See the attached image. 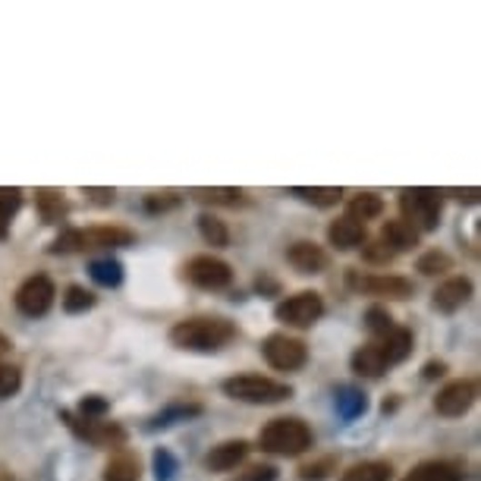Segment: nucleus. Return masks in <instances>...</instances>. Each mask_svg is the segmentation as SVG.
I'll return each mask as SVG.
<instances>
[{"label": "nucleus", "mask_w": 481, "mask_h": 481, "mask_svg": "<svg viewBox=\"0 0 481 481\" xmlns=\"http://www.w3.org/2000/svg\"><path fill=\"white\" fill-rule=\"evenodd\" d=\"M331 472H336V456H321V459H315V463L302 466L299 478L302 481H325Z\"/></svg>", "instance_id": "nucleus-33"}, {"label": "nucleus", "mask_w": 481, "mask_h": 481, "mask_svg": "<svg viewBox=\"0 0 481 481\" xmlns=\"http://www.w3.org/2000/svg\"><path fill=\"white\" fill-rule=\"evenodd\" d=\"M23 387V371L10 362H0V400H10Z\"/></svg>", "instance_id": "nucleus-32"}, {"label": "nucleus", "mask_w": 481, "mask_h": 481, "mask_svg": "<svg viewBox=\"0 0 481 481\" xmlns=\"http://www.w3.org/2000/svg\"><path fill=\"white\" fill-rule=\"evenodd\" d=\"M416 267L425 274V277H437V274L453 271V258L446 256V252H441V249H431V252H425V256L418 258Z\"/></svg>", "instance_id": "nucleus-29"}, {"label": "nucleus", "mask_w": 481, "mask_h": 481, "mask_svg": "<svg viewBox=\"0 0 481 481\" xmlns=\"http://www.w3.org/2000/svg\"><path fill=\"white\" fill-rule=\"evenodd\" d=\"M155 469H157V481H170V476H174V469H176L174 456H170L167 450H157L155 453Z\"/></svg>", "instance_id": "nucleus-39"}, {"label": "nucleus", "mask_w": 481, "mask_h": 481, "mask_svg": "<svg viewBox=\"0 0 481 481\" xmlns=\"http://www.w3.org/2000/svg\"><path fill=\"white\" fill-rule=\"evenodd\" d=\"M101 478H105V481H139L142 478L139 456H135V453H129V450L116 453L111 463H107V469H105V476H101Z\"/></svg>", "instance_id": "nucleus-21"}, {"label": "nucleus", "mask_w": 481, "mask_h": 481, "mask_svg": "<svg viewBox=\"0 0 481 481\" xmlns=\"http://www.w3.org/2000/svg\"><path fill=\"white\" fill-rule=\"evenodd\" d=\"M327 243H331L336 252L359 249V246L368 243V230H366V224H356V221H349V217H336V221L327 224Z\"/></svg>", "instance_id": "nucleus-15"}, {"label": "nucleus", "mask_w": 481, "mask_h": 481, "mask_svg": "<svg viewBox=\"0 0 481 481\" xmlns=\"http://www.w3.org/2000/svg\"><path fill=\"white\" fill-rule=\"evenodd\" d=\"M105 412H107L105 396H85V400L79 403V418H88V422H98Z\"/></svg>", "instance_id": "nucleus-36"}, {"label": "nucleus", "mask_w": 481, "mask_h": 481, "mask_svg": "<svg viewBox=\"0 0 481 481\" xmlns=\"http://www.w3.org/2000/svg\"><path fill=\"white\" fill-rule=\"evenodd\" d=\"M192 195L198 198V202H205V205H239L243 202V195L246 192L243 189H195Z\"/></svg>", "instance_id": "nucleus-31"}, {"label": "nucleus", "mask_w": 481, "mask_h": 481, "mask_svg": "<svg viewBox=\"0 0 481 481\" xmlns=\"http://www.w3.org/2000/svg\"><path fill=\"white\" fill-rule=\"evenodd\" d=\"M135 233L126 226H70L64 230L47 252L51 256H73V252H95V249H120V246H133Z\"/></svg>", "instance_id": "nucleus-2"}, {"label": "nucleus", "mask_w": 481, "mask_h": 481, "mask_svg": "<svg viewBox=\"0 0 481 481\" xmlns=\"http://www.w3.org/2000/svg\"><path fill=\"white\" fill-rule=\"evenodd\" d=\"M183 274L198 290H226L233 284V267L217 256H195L183 265Z\"/></svg>", "instance_id": "nucleus-6"}, {"label": "nucleus", "mask_w": 481, "mask_h": 481, "mask_svg": "<svg viewBox=\"0 0 481 481\" xmlns=\"http://www.w3.org/2000/svg\"><path fill=\"white\" fill-rule=\"evenodd\" d=\"M476 400H478V381L459 377V381H450L441 394L435 396V409H437V416H444V418H463Z\"/></svg>", "instance_id": "nucleus-11"}, {"label": "nucleus", "mask_w": 481, "mask_h": 481, "mask_svg": "<svg viewBox=\"0 0 481 481\" xmlns=\"http://www.w3.org/2000/svg\"><path fill=\"white\" fill-rule=\"evenodd\" d=\"M349 286L362 296H381V299H409L412 296V280L396 277V274H371V277H359L349 271Z\"/></svg>", "instance_id": "nucleus-10"}, {"label": "nucleus", "mask_w": 481, "mask_h": 481, "mask_svg": "<svg viewBox=\"0 0 481 481\" xmlns=\"http://www.w3.org/2000/svg\"><path fill=\"white\" fill-rule=\"evenodd\" d=\"M60 418L70 425V428L82 437V441H88L95 446H120L123 441H126V431H123L120 425H114V422H88V418H79L70 409L60 412Z\"/></svg>", "instance_id": "nucleus-12"}, {"label": "nucleus", "mask_w": 481, "mask_h": 481, "mask_svg": "<svg viewBox=\"0 0 481 481\" xmlns=\"http://www.w3.org/2000/svg\"><path fill=\"white\" fill-rule=\"evenodd\" d=\"M54 296H57L54 280L47 277V274H35V277H29L23 286H19L13 302H16L19 315H25V318H41V315L51 312Z\"/></svg>", "instance_id": "nucleus-9"}, {"label": "nucleus", "mask_w": 481, "mask_h": 481, "mask_svg": "<svg viewBox=\"0 0 481 481\" xmlns=\"http://www.w3.org/2000/svg\"><path fill=\"white\" fill-rule=\"evenodd\" d=\"M312 428L293 416L271 418L258 435V446L271 456H299L312 446Z\"/></svg>", "instance_id": "nucleus-3"}, {"label": "nucleus", "mask_w": 481, "mask_h": 481, "mask_svg": "<svg viewBox=\"0 0 481 481\" xmlns=\"http://www.w3.org/2000/svg\"><path fill=\"white\" fill-rule=\"evenodd\" d=\"M472 280L469 277H446L441 286L435 290V308L437 312H444V315H453V312H459V308L466 306V302L472 299Z\"/></svg>", "instance_id": "nucleus-14"}, {"label": "nucleus", "mask_w": 481, "mask_h": 481, "mask_svg": "<svg viewBox=\"0 0 481 481\" xmlns=\"http://www.w3.org/2000/svg\"><path fill=\"white\" fill-rule=\"evenodd\" d=\"M233 481H277V466H271V463L252 466V469L239 472Z\"/></svg>", "instance_id": "nucleus-37"}, {"label": "nucleus", "mask_w": 481, "mask_h": 481, "mask_svg": "<svg viewBox=\"0 0 481 481\" xmlns=\"http://www.w3.org/2000/svg\"><path fill=\"white\" fill-rule=\"evenodd\" d=\"M233 336H236V325L221 315H195L170 327V343L180 349H192V353H215V349H224Z\"/></svg>", "instance_id": "nucleus-1"}, {"label": "nucleus", "mask_w": 481, "mask_h": 481, "mask_svg": "<svg viewBox=\"0 0 481 481\" xmlns=\"http://www.w3.org/2000/svg\"><path fill=\"white\" fill-rule=\"evenodd\" d=\"M95 302H98V299H95L92 290L73 284V286H66V293H64V312L66 315H82V312H88Z\"/></svg>", "instance_id": "nucleus-28"}, {"label": "nucleus", "mask_w": 481, "mask_h": 481, "mask_svg": "<svg viewBox=\"0 0 481 481\" xmlns=\"http://www.w3.org/2000/svg\"><path fill=\"white\" fill-rule=\"evenodd\" d=\"M246 456H249V444L246 441H224V444L211 446V453L205 456V469L208 472H233Z\"/></svg>", "instance_id": "nucleus-17"}, {"label": "nucleus", "mask_w": 481, "mask_h": 481, "mask_svg": "<svg viewBox=\"0 0 481 481\" xmlns=\"http://www.w3.org/2000/svg\"><path fill=\"white\" fill-rule=\"evenodd\" d=\"M381 243L387 246L390 252H406V249H416L418 246V230L416 226H409L403 217H396V221H387L381 230Z\"/></svg>", "instance_id": "nucleus-19"}, {"label": "nucleus", "mask_w": 481, "mask_h": 481, "mask_svg": "<svg viewBox=\"0 0 481 481\" xmlns=\"http://www.w3.org/2000/svg\"><path fill=\"white\" fill-rule=\"evenodd\" d=\"M198 233H202L205 243L215 246V249H224V246H230V226H226L217 215H211V211L198 215Z\"/></svg>", "instance_id": "nucleus-25"}, {"label": "nucleus", "mask_w": 481, "mask_h": 481, "mask_svg": "<svg viewBox=\"0 0 481 481\" xmlns=\"http://www.w3.org/2000/svg\"><path fill=\"white\" fill-rule=\"evenodd\" d=\"M293 195L306 198V202L318 205V208H331V205H336L343 198V189H336V185H315V189H308V185H296Z\"/></svg>", "instance_id": "nucleus-26"}, {"label": "nucleus", "mask_w": 481, "mask_h": 481, "mask_svg": "<svg viewBox=\"0 0 481 481\" xmlns=\"http://www.w3.org/2000/svg\"><path fill=\"white\" fill-rule=\"evenodd\" d=\"M35 205H38L41 217H45V224H57V221H64L66 211H70L66 198L60 195V192H54V189H38V192H35Z\"/></svg>", "instance_id": "nucleus-23"}, {"label": "nucleus", "mask_w": 481, "mask_h": 481, "mask_svg": "<svg viewBox=\"0 0 481 481\" xmlns=\"http://www.w3.org/2000/svg\"><path fill=\"white\" fill-rule=\"evenodd\" d=\"M10 346H13V343H10V336H6V334H0V356H6V353H10Z\"/></svg>", "instance_id": "nucleus-42"}, {"label": "nucleus", "mask_w": 481, "mask_h": 481, "mask_svg": "<svg viewBox=\"0 0 481 481\" xmlns=\"http://www.w3.org/2000/svg\"><path fill=\"white\" fill-rule=\"evenodd\" d=\"M400 208H403V221L409 226H416L418 233H428L441 226L444 215V198L437 189H403L400 192Z\"/></svg>", "instance_id": "nucleus-5"}, {"label": "nucleus", "mask_w": 481, "mask_h": 481, "mask_svg": "<svg viewBox=\"0 0 481 481\" xmlns=\"http://www.w3.org/2000/svg\"><path fill=\"white\" fill-rule=\"evenodd\" d=\"M321 315H325V299L315 290L293 293V296H286L277 308H274V318L284 321V325H290V327H312Z\"/></svg>", "instance_id": "nucleus-7"}, {"label": "nucleus", "mask_w": 481, "mask_h": 481, "mask_svg": "<svg viewBox=\"0 0 481 481\" xmlns=\"http://www.w3.org/2000/svg\"><path fill=\"white\" fill-rule=\"evenodd\" d=\"M0 481H13V476H10V472H4V469H0Z\"/></svg>", "instance_id": "nucleus-43"}, {"label": "nucleus", "mask_w": 481, "mask_h": 481, "mask_svg": "<svg viewBox=\"0 0 481 481\" xmlns=\"http://www.w3.org/2000/svg\"><path fill=\"white\" fill-rule=\"evenodd\" d=\"M23 208V192L19 189H0V239L6 236V226H10V217Z\"/></svg>", "instance_id": "nucleus-30"}, {"label": "nucleus", "mask_w": 481, "mask_h": 481, "mask_svg": "<svg viewBox=\"0 0 481 481\" xmlns=\"http://www.w3.org/2000/svg\"><path fill=\"white\" fill-rule=\"evenodd\" d=\"M381 215H384V198L377 195V192H359V195H353L346 205V217L356 224L375 221V217H381Z\"/></svg>", "instance_id": "nucleus-20"}, {"label": "nucleus", "mask_w": 481, "mask_h": 481, "mask_svg": "<svg viewBox=\"0 0 481 481\" xmlns=\"http://www.w3.org/2000/svg\"><path fill=\"white\" fill-rule=\"evenodd\" d=\"M286 261L296 267L299 274H321L327 267V252L312 239H299L286 249Z\"/></svg>", "instance_id": "nucleus-16"}, {"label": "nucleus", "mask_w": 481, "mask_h": 481, "mask_svg": "<svg viewBox=\"0 0 481 481\" xmlns=\"http://www.w3.org/2000/svg\"><path fill=\"white\" fill-rule=\"evenodd\" d=\"M422 375L428 377V381H435V377L446 375V362H428V366L422 368Z\"/></svg>", "instance_id": "nucleus-40"}, {"label": "nucleus", "mask_w": 481, "mask_h": 481, "mask_svg": "<svg viewBox=\"0 0 481 481\" xmlns=\"http://www.w3.org/2000/svg\"><path fill=\"white\" fill-rule=\"evenodd\" d=\"M88 195H98V202L101 205H107V202H114V189H92Z\"/></svg>", "instance_id": "nucleus-41"}, {"label": "nucleus", "mask_w": 481, "mask_h": 481, "mask_svg": "<svg viewBox=\"0 0 481 481\" xmlns=\"http://www.w3.org/2000/svg\"><path fill=\"white\" fill-rule=\"evenodd\" d=\"M394 478V466L387 459H366L356 463L353 469L343 472V481H390Z\"/></svg>", "instance_id": "nucleus-22"}, {"label": "nucleus", "mask_w": 481, "mask_h": 481, "mask_svg": "<svg viewBox=\"0 0 481 481\" xmlns=\"http://www.w3.org/2000/svg\"><path fill=\"white\" fill-rule=\"evenodd\" d=\"M349 366H353L356 375H362V377H381L384 371H387L384 359L377 356V349L371 346V343H366V346L356 349L353 359H349Z\"/></svg>", "instance_id": "nucleus-24"}, {"label": "nucleus", "mask_w": 481, "mask_h": 481, "mask_svg": "<svg viewBox=\"0 0 481 481\" xmlns=\"http://www.w3.org/2000/svg\"><path fill=\"white\" fill-rule=\"evenodd\" d=\"M371 346L377 349V356L384 359V366H400L403 359H409V353H412V331L409 327H400V325H394L387 334H381V336H375V343Z\"/></svg>", "instance_id": "nucleus-13"}, {"label": "nucleus", "mask_w": 481, "mask_h": 481, "mask_svg": "<svg viewBox=\"0 0 481 481\" xmlns=\"http://www.w3.org/2000/svg\"><path fill=\"white\" fill-rule=\"evenodd\" d=\"M362 256H366V261H371V265H387V261H394V252H390L381 239L362 246Z\"/></svg>", "instance_id": "nucleus-38"}, {"label": "nucleus", "mask_w": 481, "mask_h": 481, "mask_svg": "<svg viewBox=\"0 0 481 481\" xmlns=\"http://www.w3.org/2000/svg\"><path fill=\"white\" fill-rule=\"evenodd\" d=\"M224 394L230 400L249 403V406H271V403L290 400L293 387L290 384H280L274 377H261V375H236L224 381Z\"/></svg>", "instance_id": "nucleus-4"}, {"label": "nucleus", "mask_w": 481, "mask_h": 481, "mask_svg": "<svg viewBox=\"0 0 481 481\" xmlns=\"http://www.w3.org/2000/svg\"><path fill=\"white\" fill-rule=\"evenodd\" d=\"M466 472L459 463H450V459H425L416 469L406 472L403 481H463Z\"/></svg>", "instance_id": "nucleus-18"}, {"label": "nucleus", "mask_w": 481, "mask_h": 481, "mask_svg": "<svg viewBox=\"0 0 481 481\" xmlns=\"http://www.w3.org/2000/svg\"><path fill=\"white\" fill-rule=\"evenodd\" d=\"M261 353H265L267 366L277 371H299L308 362V346L290 334H271L261 343Z\"/></svg>", "instance_id": "nucleus-8"}, {"label": "nucleus", "mask_w": 481, "mask_h": 481, "mask_svg": "<svg viewBox=\"0 0 481 481\" xmlns=\"http://www.w3.org/2000/svg\"><path fill=\"white\" fill-rule=\"evenodd\" d=\"M88 274H92V280L101 286H120L123 265L114 258H101V261H92V265H88Z\"/></svg>", "instance_id": "nucleus-27"}, {"label": "nucleus", "mask_w": 481, "mask_h": 481, "mask_svg": "<svg viewBox=\"0 0 481 481\" xmlns=\"http://www.w3.org/2000/svg\"><path fill=\"white\" fill-rule=\"evenodd\" d=\"M180 205V195H174V192H151V195L145 198V211H151V215H157V211H170Z\"/></svg>", "instance_id": "nucleus-35"}, {"label": "nucleus", "mask_w": 481, "mask_h": 481, "mask_svg": "<svg viewBox=\"0 0 481 481\" xmlns=\"http://www.w3.org/2000/svg\"><path fill=\"white\" fill-rule=\"evenodd\" d=\"M366 327L375 336H381V334H387L390 327H394V315L387 312L384 306H371L368 312H366Z\"/></svg>", "instance_id": "nucleus-34"}]
</instances>
